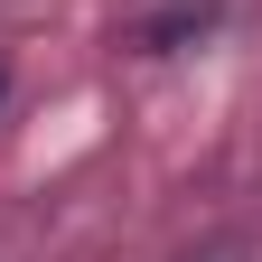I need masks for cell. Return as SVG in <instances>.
<instances>
[{
    "label": "cell",
    "instance_id": "1",
    "mask_svg": "<svg viewBox=\"0 0 262 262\" xmlns=\"http://www.w3.org/2000/svg\"><path fill=\"white\" fill-rule=\"evenodd\" d=\"M0 94H10V75H0Z\"/></svg>",
    "mask_w": 262,
    "mask_h": 262
}]
</instances>
